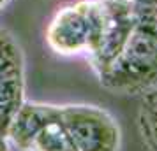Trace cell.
Masks as SVG:
<instances>
[{
  "instance_id": "3",
  "label": "cell",
  "mask_w": 157,
  "mask_h": 151,
  "mask_svg": "<svg viewBox=\"0 0 157 151\" xmlns=\"http://www.w3.org/2000/svg\"><path fill=\"white\" fill-rule=\"evenodd\" d=\"M60 121L78 151H118L122 130L111 113L90 104L58 106Z\"/></svg>"
},
{
  "instance_id": "14",
  "label": "cell",
  "mask_w": 157,
  "mask_h": 151,
  "mask_svg": "<svg viewBox=\"0 0 157 151\" xmlns=\"http://www.w3.org/2000/svg\"><path fill=\"white\" fill-rule=\"evenodd\" d=\"M152 18H154V23H155V27H157V5L152 9Z\"/></svg>"
},
{
  "instance_id": "2",
  "label": "cell",
  "mask_w": 157,
  "mask_h": 151,
  "mask_svg": "<svg viewBox=\"0 0 157 151\" xmlns=\"http://www.w3.org/2000/svg\"><path fill=\"white\" fill-rule=\"evenodd\" d=\"M97 16V0H76L62 5L46 27L48 48L60 56H88L95 41Z\"/></svg>"
},
{
  "instance_id": "7",
  "label": "cell",
  "mask_w": 157,
  "mask_h": 151,
  "mask_svg": "<svg viewBox=\"0 0 157 151\" xmlns=\"http://www.w3.org/2000/svg\"><path fill=\"white\" fill-rule=\"evenodd\" d=\"M30 151H78L76 146L69 137L65 127L60 121V114L53 116L41 134L34 139Z\"/></svg>"
},
{
  "instance_id": "4",
  "label": "cell",
  "mask_w": 157,
  "mask_h": 151,
  "mask_svg": "<svg viewBox=\"0 0 157 151\" xmlns=\"http://www.w3.org/2000/svg\"><path fill=\"white\" fill-rule=\"evenodd\" d=\"M99 16L95 41L88 60L95 74L104 70L125 46L134 27L138 25L141 7L131 0H97Z\"/></svg>"
},
{
  "instance_id": "13",
  "label": "cell",
  "mask_w": 157,
  "mask_h": 151,
  "mask_svg": "<svg viewBox=\"0 0 157 151\" xmlns=\"http://www.w3.org/2000/svg\"><path fill=\"white\" fill-rule=\"evenodd\" d=\"M9 2H11V0H0V11H4V9L7 7Z\"/></svg>"
},
{
  "instance_id": "12",
  "label": "cell",
  "mask_w": 157,
  "mask_h": 151,
  "mask_svg": "<svg viewBox=\"0 0 157 151\" xmlns=\"http://www.w3.org/2000/svg\"><path fill=\"white\" fill-rule=\"evenodd\" d=\"M0 151H11L9 149V144L6 137H0Z\"/></svg>"
},
{
  "instance_id": "5",
  "label": "cell",
  "mask_w": 157,
  "mask_h": 151,
  "mask_svg": "<svg viewBox=\"0 0 157 151\" xmlns=\"http://www.w3.org/2000/svg\"><path fill=\"white\" fill-rule=\"evenodd\" d=\"M57 113L58 106L23 100V104L18 107L14 118L11 121L7 139L18 149L30 151L34 139L41 134V130L46 127V123L53 116H57Z\"/></svg>"
},
{
  "instance_id": "6",
  "label": "cell",
  "mask_w": 157,
  "mask_h": 151,
  "mask_svg": "<svg viewBox=\"0 0 157 151\" xmlns=\"http://www.w3.org/2000/svg\"><path fill=\"white\" fill-rule=\"evenodd\" d=\"M138 109V130L143 144L150 151H157V84L141 93Z\"/></svg>"
},
{
  "instance_id": "1",
  "label": "cell",
  "mask_w": 157,
  "mask_h": 151,
  "mask_svg": "<svg viewBox=\"0 0 157 151\" xmlns=\"http://www.w3.org/2000/svg\"><path fill=\"white\" fill-rule=\"evenodd\" d=\"M97 77L104 90L118 95L145 93L157 84V27L152 9H141L125 46Z\"/></svg>"
},
{
  "instance_id": "9",
  "label": "cell",
  "mask_w": 157,
  "mask_h": 151,
  "mask_svg": "<svg viewBox=\"0 0 157 151\" xmlns=\"http://www.w3.org/2000/svg\"><path fill=\"white\" fill-rule=\"evenodd\" d=\"M25 100V70L0 76V104H21Z\"/></svg>"
},
{
  "instance_id": "10",
  "label": "cell",
  "mask_w": 157,
  "mask_h": 151,
  "mask_svg": "<svg viewBox=\"0 0 157 151\" xmlns=\"http://www.w3.org/2000/svg\"><path fill=\"white\" fill-rule=\"evenodd\" d=\"M21 104H0V137H6L7 139V132H9V127H11V121H13L16 111H18V107Z\"/></svg>"
},
{
  "instance_id": "11",
  "label": "cell",
  "mask_w": 157,
  "mask_h": 151,
  "mask_svg": "<svg viewBox=\"0 0 157 151\" xmlns=\"http://www.w3.org/2000/svg\"><path fill=\"white\" fill-rule=\"evenodd\" d=\"M131 2L141 9H154L157 5V0H131Z\"/></svg>"
},
{
  "instance_id": "8",
  "label": "cell",
  "mask_w": 157,
  "mask_h": 151,
  "mask_svg": "<svg viewBox=\"0 0 157 151\" xmlns=\"http://www.w3.org/2000/svg\"><path fill=\"white\" fill-rule=\"evenodd\" d=\"M25 70V56L16 37L6 28H0V76Z\"/></svg>"
}]
</instances>
